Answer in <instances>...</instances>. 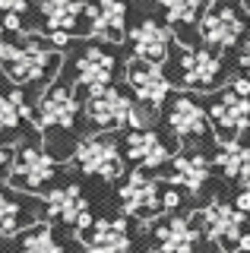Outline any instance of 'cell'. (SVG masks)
I'll use <instances>...</instances> for the list:
<instances>
[{
    "label": "cell",
    "instance_id": "cell-11",
    "mask_svg": "<svg viewBox=\"0 0 250 253\" xmlns=\"http://www.w3.org/2000/svg\"><path fill=\"white\" fill-rule=\"evenodd\" d=\"M124 79L130 83V89H133V95L139 101H146L149 108H159L162 101L168 98L171 92V83L168 76L159 70V63H149V60H127V70H124Z\"/></svg>",
    "mask_w": 250,
    "mask_h": 253
},
{
    "label": "cell",
    "instance_id": "cell-33",
    "mask_svg": "<svg viewBox=\"0 0 250 253\" xmlns=\"http://www.w3.org/2000/svg\"><path fill=\"white\" fill-rule=\"evenodd\" d=\"M6 162H10V149L0 142V171H3V165H6Z\"/></svg>",
    "mask_w": 250,
    "mask_h": 253
},
{
    "label": "cell",
    "instance_id": "cell-15",
    "mask_svg": "<svg viewBox=\"0 0 250 253\" xmlns=\"http://www.w3.org/2000/svg\"><path fill=\"white\" fill-rule=\"evenodd\" d=\"M130 44H133L139 60L165 63L168 51H171V29L162 26V22H155V19H143L130 32Z\"/></svg>",
    "mask_w": 250,
    "mask_h": 253
},
{
    "label": "cell",
    "instance_id": "cell-20",
    "mask_svg": "<svg viewBox=\"0 0 250 253\" xmlns=\"http://www.w3.org/2000/svg\"><path fill=\"white\" fill-rule=\"evenodd\" d=\"M127 152L136 165L143 168H159V165L168 162V149L162 146V139L155 136L152 130H133L127 136Z\"/></svg>",
    "mask_w": 250,
    "mask_h": 253
},
{
    "label": "cell",
    "instance_id": "cell-4",
    "mask_svg": "<svg viewBox=\"0 0 250 253\" xmlns=\"http://www.w3.org/2000/svg\"><path fill=\"white\" fill-rule=\"evenodd\" d=\"M73 165L83 174L105 177V180L121 177V171H124V158H121V152H117L114 139H105V136H89V139L76 142Z\"/></svg>",
    "mask_w": 250,
    "mask_h": 253
},
{
    "label": "cell",
    "instance_id": "cell-21",
    "mask_svg": "<svg viewBox=\"0 0 250 253\" xmlns=\"http://www.w3.org/2000/svg\"><path fill=\"white\" fill-rule=\"evenodd\" d=\"M209 177V162L197 152H181L174 155V184H181L184 190H190V193H200L203 184H206Z\"/></svg>",
    "mask_w": 250,
    "mask_h": 253
},
{
    "label": "cell",
    "instance_id": "cell-17",
    "mask_svg": "<svg viewBox=\"0 0 250 253\" xmlns=\"http://www.w3.org/2000/svg\"><path fill=\"white\" fill-rule=\"evenodd\" d=\"M155 244H159V253H193L197 228H193L190 218H181V215L162 218L155 225Z\"/></svg>",
    "mask_w": 250,
    "mask_h": 253
},
{
    "label": "cell",
    "instance_id": "cell-26",
    "mask_svg": "<svg viewBox=\"0 0 250 253\" xmlns=\"http://www.w3.org/2000/svg\"><path fill=\"white\" fill-rule=\"evenodd\" d=\"M19 221H22V209L0 193V234H16Z\"/></svg>",
    "mask_w": 250,
    "mask_h": 253
},
{
    "label": "cell",
    "instance_id": "cell-10",
    "mask_svg": "<svg viewBox=\"0 0 250 253\" xmlns=\"http://www.w3.org/2000/svg\"><path fill=\"white\" fill-rule=\"evenodd\" d=\"M48 215L64 221V225L73 228L76 237L85 234V228H92L95 221L89 215V203H85V196L80 193V187H57L48 193Z\"/></svg>",
    "mask_w": 250,
    "mask_h": 253
},
{
    "label": "cell",
    "instance_id": "cell-7",
    "mask_svg": "<svg viewBox=\"0 0 250 253\" xmlns=\"http://www.w3.org/2000/svg\"><path fill=\"white\" fill-rule=\"evenodd\" d=\"M177 73L187 89L209 92L222 83V60L212 51H200V47H181V60H177Z\"/></svg>",
    "mask_w": 250,
    "mask_h": 253
},
{
    "label": "cell",
    "instance_id": "cell-22",
    "mask_svg": "<svg viewBox=\"0 0 250 253\" xmlns=\"http://www.w3.org/2000/svg\"><path fill=\"white\" fill-rule=\"evenodd\" d=\"M92 247H105L111 253H130V231L124 218H111V221H95L92 225Z\"/></svg>",
    "mask_w": 250,
    "mask_h": 253
},
{
    "label": "cell",
    "instance_id": "cell-13",
    "mask_svg": "<svg viewBox=\"0 0 250 253\" xmlns=\"http://www.w3.org/2000/svg\"><path fill=\"white\" fill-rule=\"evenodd\" d=\"M85 22L89 32L105 42H124V26H127V6L121 0H95L92 6H85Z\"/></svg>",
    "mask_w": 250,
    "mask_h": 253
},
{
    "label": "cell",
    "instance_id": "cell-29",
    "mask_svg": "<svg viewBox=\"0 0 250 253\" xmlns=\"http://www.w3.org/2000/svg\"><path fill=\"white\" fill-rule=\"evenodd\" d=\"M22 13H10V16H3V26L10 29V32H22V19H19Z\"/></svg>",
    "mask_w": 250,
    "mask_h": 253
},
{
    "label": "cell",
    "instance_id": "cell-6",
    "mask_svg": "<svg viewBox=\"0 0 250 253\" xmlns=\"http://www.w3.org/2000/svg\"><path fill=\"white\" fill-rule=\"evenodd\" d=\"M241 35H244V22H241L238 10H231L228 3H212L200 16V38L215 51L234 47L241 42Z\"/></svg>",
    "mask_w": 250,
    "mask_h": 253
},
{
    "label": "cell",
    "instance_id": "cell-5",
    "mask_svg": "<svg viewBox=\"0 0 250 253\" xmlns=\"http://www.w3.org/2000/svg\"><path fill=\"white\" fill-rule=\"evenodd\" d=\"M54 171H57V165H54V158L42 146H22L16 152L13 171H10V187L38 193L54 177Z\"/></svg>",
    "mask_w": 250,
    "mask_h": 253
},
{
    "label": "cell",
    "instance_id": "cell-9",
    "mask_svg": "<svg viewBox=\"0 0 250 253\" xmlns=\"http://www.w3.org/2000/svg\"><path fill=\"white\" fill-rule=\"evenodd\" d=\"M121 206L127 215L149 221L152 215H159V209L165 206V193L159 190L152 177L146 174H130V180L121 187Z\"/></svg>",
    "mask_w": 250,
    "mask_h": 253
},
{
    "label": "cell",
    "instance_id": "cell-14",
    "mask_svg": "<svg viewBox=\"0 0 250 253\" xmlns=\"http://www.w3.org/2000/svg\"><path fill=\"white\" fill-rule=\"evenodd\" d=\"M114 67H117V60L111 51H105V47H85L76 57V83L85 85L89 92L108 89L111 76H114Z\"/></svg>",
    "mask_w": 250,
    "mask_h": 253
},
{
    "label": "cell",
    "instance_id": "cell-2",
    "mask_svg": "<svg viewBox=\"0 0 250 253\" xmlns=\"http://www.w3.org/2000/svg\"><path fill=\"white\" fill-rule=\"evenodd\" d=\"M85 114L89 121L101 126V130H121V126H139L146 130L149 126V111L136 108V101H130L124 92L117 89H98V92H89V101H85Z\"/></svg>",
    "mask_w": 250,
    "mask_h": 253
},
{
    "label": "cell",
    "instance_id": "cell-34",
    "mask_svg": "<svg viewBox=\"0 0 250 253\" xmlns=\"http://www.w3.org/2000/svg\"><path fill=\"white\" fill-rule=\"evenodd\" d=\"M85 253H111V250H105V247H89Z\"/></svg>",
    "mask_w": 250,
    "mask_h": 253
},
{
    "label": "cell",
    "instance_id": "cell-1",
    "mask_svg": "<svg viewBox=\"0 0 250 253\" xmlns=\"http://www.w3.org/2000/svg\"><path fill=\"white\" fill-rule=\"evenodd\" d=\"M57 67H60V51L38 42L35 35H22L19 44H3V51H0V73L16 85L44 79Z\"/></svg>",
    "mask_w": 250,
    "mask_h": 253
},
{
    "label": "cell",
    "instance_id": "cell-35",
    "mask_svg": "<svg viewBox=\"0 0 250 253\" xmlns=\"http://www.w3.org/2000/svg\"><path fill=\"white\" fill-rule=\"evenodd\" d=\"M3 29H6V26H0V51H3V44H6V42H3Z\"/></svg>",
    "mask_w": 250,
    "mask_h": 253
},
{
    "label": "cell",
    "instance_id": "cell-32",
    "mask_svg": "<svg viewBox=\"0 0 250 253\" xmlns=\"http://www.w3.org/2000/svg\"><path fill=\"white\" fill-rule=\"evenodd\" d=\"M177 203H181V196H177V190H168V193H165V209H174Z\"/></svg>",
    "mask_w": 250,
    "mask_h": 253
},
{
    "label": "cell",
    "instance_id": "cell-27",
    "mask_svg": "<svg viewBox=\"0 0 250 253\" xmlns=\"http://www.w3.org/2000/svg\"><path fill=\"white\" fill-rule=\"evenodd\" d=\"M29 6V0H0V16H10V13H22Z\"/></svg>",
    "mask_w": 250,
    "mask_h": 253
},
{
    "label": "cell",
    "instance_id": "cell-12",
    "mask_svg": "<svg viewBox=\"0 0 250 253\" xmlns=\"http://www.w3.org/2000/svg\"><path fill=\"white\" fill-rule=\"evenodd\" d=\"M76 105L73 92L64 89V85H51V89H44L42 101H38L35 108V124L42 126V130H51V126H57V130H70L76 121Z\"/></svg>",
    "mask_w": 250,
    "mask_h": 253
},
{
    "label": "cell",
    "instance_id": "cell-25",
    "mask_svg": "<svg viewBox=\"0 0 250 253\" xmlns=\"http://www.w3.org/2000/svg\"><path fill=\"white\" fill-rule=\"evenodd\" d=\"M162 10H165L171 26H190L200 19L203 0H162Z\"/></svg>",
    "mask_w": 250,
    "mask_h": 253
},
{
    "label": "cell",
    "instance_id": "cell-19",
    "mask_svg": "<svg viewBox=\"0 0 250 253\" xmlns=\"http://www.w3.org/2000/svg\"><path fill=\"white\" fill-rule=\"evenodd\" d=\"M215 168L228 180H250V149L241 146L238 139H218Z\"/></svg>",
    "mask_w": 250,
    "mask_h": 253
},
{
    "label": "cell",
    "instance_id": "cell-24",
    "mask_svg": "<svg viewBox=\"0 0 250 253\" xmlns=\"http://www.w3.org/2000/svg\"><path fill=\"white\" fill-rule=\"evenodd\" d=\"M22 253H64V247L48 225H35L22 234Z\"/></svg>",
    "mask_w": 250,
    "mask_h": 253
},
{
    "label": "cell",
    "instance_id": "cell-37",
    "mask_svg": "<svg viewBox=\"0 0 250 253\" xmlns=\"http://www.w3.org/2000/svg\"><path fill=\"white\" fill-rule=\"evenodd\" d=\"M244 6H250V0H244Z\"/></svg>",
    "mask_w": 250,
    "mask_h": 253
},
{
    "label": "cell",
    "instance_id": "cell-36",
    "mask_svg": "<svg viewBox=\"0 0 250 253\" xmlns=\"http://www.w3.org/2000/svg\"><path fill=\"white\" fill-rule=\"evenodd\" d=\"M247 29H250V6H247Z\"/></svg>",
    "mask_w": 250,
    "mask_h": 253
},
{
    "label": "cell",
    "instance_id": "cell-3",
    "mask_svg": "<svg viewBox=\"0 0 250 253\" xmlns=\"http://www.w3.org/2000/svg\"><path fill=\"white\" fill-rule=\"evenodd\" d=\"M197 218L203 221V231H206L209 241H215L225 253H241V241L250 231L244 209L222 203V200H212V203H206V209H200Z\"/></svg>",
    "mask_w": 250,
    "mask_h": 253
},
{
    "label": "cell",
    "instance_id": "cell-16",
    "mask_svg": "<svg viewBox=\"0 0 250 253\" xmlns=\"http://www.w3.org/2000/svg\"><path fill=\"white\" fill-rule=\"evenodd\" d=\"M168 126L174 130V136L181 142H187V139H197V136L206 133L209 117L193 98L181 95V98H174V105H171V111H168Z\"/></svg>",
    "mask_w": 250,
    "mask_h": 253
},
{
    "label": "cell",
    "instance_id": "cell-30",
    "mask_svg": "<svg viewBox=\"0 0 250 253\" xmlns=\"http://www.w3.org/2000/svg\"><path fill=\"white\" fill-rule=\"evenodd\" d=\"M241 70H244V76H250V42L241 44Z\"/></svg>",
    "mask_w": 250,
    "mask_h": 253
},
{
    "label": "cell",
    "instance_id": "cell-31",
    "mask_svg": "<svg viewBox=\"0 0 250 253\" xmlns=\"http://www.w3.org/2000/svg\"><path fill=\"white\" fill-rule=\"evenodd\" d=\"M234 206H238V209H244V212H247V215H250V187H247V190H244V193H241V196H238V203H234Z\"/></svg>",
    "mask_w": 250,
    "mask_h": 253
},
{
    "label": "cell",
    "instance_id": "cell-8",
    "mask_svg": "<svg viewBox=\"0 0 250 253\" xmlns=\"http://www.w3.org/2000/svg\"><path fill=\"white\" fill-rule=\"evenodd\" d=\"M209 121H212L215 133L222 139H238L250 126V98L238 95L234 89L222 92L215 98V105L209 108Z\"/></svg>",
    "mask_w": 250,
    "mask_h": 253
},
{
    "label": "cell",
    "instance_id": "cell-18",
    "mask_svg": "<svg viewBox=\"0 0 250 253\" xmlns=\"http://www.w3.org/2000/svg\"><path fill=\"white\" fill-rule=\"evenodd\" d=\"M38 13L44 19L48 35H54V32L73 35L80 29V19L85 16V3L83 0H38Z\"/></svg>",
    "mask_w": 250,
    "mask_h": 253
},
{
    "label": "cell",
    "instance_id": "cell-28",
    "mask_svg": "<svg viewBox=\"0 0 250 253\" xmlns=\"http://www.w3.org/2000/svg\"><path fill=\"white\" fill-rule=\"evenodd\" d=\"M231 89L238 92V95H247V98H250V76H238L231 83Z\"/></svg>",
    "mask_w": 250,
    "mask_h": 253
},
{
    "label": "cell",
    "instance_id": "cell-23",
    "mask_svg": "<svg viewBox=\"0 0 250 253\" xmlns=\"http://www.w3.org/2000/svg\"><path fill=\"white\" fill-rule=\"evenodd\" d=\"M26 117H35V111L26 101V95L22 92L0 95V130H16Z\"/></svg>",
    "mask_w": 250,
    "mask_h": 253
}]
</instances>
